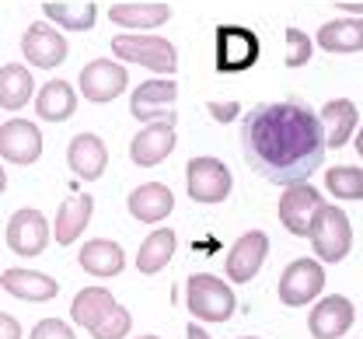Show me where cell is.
Returning a JSON list of instances; mask_svg holds the SVG:
<instances>
[{"label":"cell","instance_id":"29","mask_svg":"<svg viewBox=\"0 0 363 339\" xmlns=\"http://www.w3.org/2000/svg\"><path fill=\"white\" fill-rule=\"evenodd\" d=\"M43 14L56 25V28L91 32V28H94V18H98V7H94V0H77V4H67V0H45Z\"/></svg>","mask_w":363,"mask_h":339},{"label":"cell","instance_id":"14","mask_svg":"<svg viewBox=\"0 0 363 339\" xmlns=\"http://www.w3.org/2000/svg\"><path fill=\"white\" fill-rule=\"evenodd\" d=\"M266 255H269V238L266 231H245L238 242L230 245L227 252V277L234 284H248L259 277V269L266 266Z\"/></svg>","mask_w":363,"mask_h":339},{"label":"cell","instance_id":"32","mask_svg":"<svg viewBox=\"0 0 363 339\" xmlns=\"http://www.w3.org/2000/svg\"><path fill=\"white\" fill-rule=\"evenodd\" d=\"M311 49H315V43L301 28H286V67L290 70L294 67H304L311 60Z\"/></svg>","mask_w":363,"mask_h":339},{"label":"cell","instance_id":"10","mask_svg":"<svg viewBox=\"0 0 363 339\" xmlns=\"http://www.w3.org/2000/svg\"><path fill=\"white\" fill-rule=\"evenodd\" d=\"M321 210V193L308 182L286 186V193L279 196V224L294 235V238H308L315 213Z\"/></svg>","mask_w":363,"mask_h":339},{"label":"cell","instance_id":"23","mask_svg":"<svg viewBox=\"0 0 363 339\" xmlns=\"http://www.w3.org/2000/svg\"><path fill=\"white\" fill-rule=\"evenodd\" d=\"M0 287L18 301H52L60 294V284L39 269H7L0 277Z\"/></svg>","mask_w":363,"mask_h":339},{"label":"cell","instance_id":"6","mask_svg":"<svg viewBox=\"0 0 363 339\" xmlns=\"http://www.w3.org/2000/svg\"><path fill=\"white\" fill-rule=\"evenodd\" d=\"M230 189H234V179H230L224 161H217V157H192L185 165V193H189L192 203H206V206L224 203L230 196Z\"/></svg>","mask_w":363,"mask_h":339},{"label":"cell","instance_id":"37","mask_svg":"<svg viewBox=\"0 0 363 339\" xmlns=\"http://www.w3.org/2000/svg\"><path fill=\"white\" fill-rule=\"evenodd\" d=\"M353 144H357V154H360V157H363V126H360V130H357V140H353Z\"/></svg>","mask_w":363,"mask_h":339},{"label":"cell","instance_id":"26","mask_svg":"<svg viewBox=\"0 0 363 339\" xmlns=\"http://www.w3.org/2000/svg\"><path fill=\"white\" fill-rule=\"evenodd\" d=\"M35 112L45 123H63L77 112V91L70 88V81H49L35 91Z\"/></svg>","mask_w":363,"mask_h":339},{"label":"cell","instance_id":"16","mask_svg":"<svg viewBox=\"0 0 363 339\" xmlns=\"http://www.w3.org/2000/svg\"><path fill=\"white\" fill-rule=\"evenodd\" d=\"M67 165L81 182H98L108 168V147L98 133H77L67 147Z\"/></svg>","mask_w":363,"mask_h":339},{"label":"cell","instance_id":"31","mask_svg":"<svg viewBox=\"0 0 363 339\" xmlns=\"http://www.w3.org/2000/svg\"><path fill=\"white\" fill-rule=\"evenodd\" d=\"M130 329H133V315H130L126 308L116 304V311H112L108 318H101V322L91 329V339H126Z\"/></svg>","mask_w":363,"mask_h":339},{"label":"cell","instance_id":"1","mask_svg":"<svg viewBox=\"0 0 363 339\" xmlns=\"http://www.w3.org/2000/svg\"><path fill=\"white\" fill-rule=\"evenodd\" d=\"M325 130L304 101H259L241 119V154L272 186L308 182L325 161Z\"/></svg>","mask_w":363,"mask_h":339},{"label":"cell","instance_id":"24","mask_svg":"<svg viewBox=\"0 0 363 339\" xmlns=\"http://www.w3.org/2000/svg\"><path fill=\"white\" fill-rule=\"evenodd\" d=\"M35 98V81L25 63H4L0 67V109L21 112Z\"/></svg>","mask_w":363,"mask_h":339},{"label":"cell","instance_id":"38","mask_svg":"<svg viewBox=\"0 0 363 339\" xmlns=\"http://www.w3.org/2000/svg\"><path fill=\"white\" fill-rule=\"evenodd\" d=\"M4 189H7V172L0 168V196H4Z\"/></svg>","mask_w":363,"mask_h":339},{"label":"cell","instance_id":"39","mask_svg":"<svg viewBox=\"0 0 363 339\" xmlns=\"http://www.w3.org/2000/svg\"><path fill=\"white\" fill-rule=\"evenodd\" d=\"M136 339H161V336H136Z\"/></svg>","mask_w":363,"mask_h":339},{"label":"cell","instance_id":"18","mask_svg":"<svg viewBox=\"0 0 363 339\" xmlns=\"http://www.w3.org/2000/svg\"><path fill=\"white\" fill-rule=\"evenodd\" d=\"M126 206H130V213H133L140 224H161V221L172 217L175 196H172V189L164 182H143V186H136L133 193H130Z\"/></svg>","mask_w":363,"mask_h":339},{"label":"cell","instance_id":"20","mask_svg":"<svg viewBox=\"0 0 363 339\" xmlns=\"http://www.w3.org/2000/svg\"><path fill=\"white\" fill-rule=\"evenodd\" d=\"M168 18H172V7H168L164 0H133V4H112V7H108V21H112V25L136 28V32L161 28Z\"/></svg>","mask_w":363,"mask_h":339},{"label":"cell","instance_id":"4","mask_svg":"<svg viewBox=\"0 0 363 339\" xmlns=\"http://www.w3.org/2000/svg\"><path fill=\"white\" fill-rule=\"evenodd\" d=\"M311 248H315L318 262H342L353 248V224L342 213V206L335 203H321L311 224Z\"/></svg>","mask_w":363,"mask_h":339},{"label":"cell","instance_id":"5","mask_svg":"<svg viewBox=\"0 0 363 339\" xmlns=\"http://www.w3.org/2000/svg\"><path fill=\"white\" fill-rule=\"evenodd\" d=\"M262 43L245 25H217L213 32V67L220 74H245L259 63Z\"/></svg>","mask_w":363,"mask_h":339},{"label":"cell","instance_id":"33","mask_svg":"<svg viewBox=\"0 0 363 339\" xmlns=\"http://www.w3.org/2000/svg\"><path fill=\"white\" fill-rule=\"evenodd\" d=\"M28 339H77V336H74V329H70L63 318H43V322L32 329Z\"/></svg>","mask_w":363,"mask_h":339},{"label":"cell","instance_id":"15","mask_svg":"<svg viewBox=\"0 0 363 339\" xmlns=\"http://www.w3.org/2000/svg\"><path fill=\"white\" fill-rule=\"evenodd\" d=\"M353 318H357L353 301L342 297V294H328V297H321L315 308H311L308 329H311L315 339H339L353 329Z\"/></svg>","mask_w":363,"mask_h":339},{"label":"cell","instance_id":"17","mask_svg":"<svg viewBox=\"0 0 363 339\" xmlns=\"http://www.w3.org/2000/svg\"><path fill=\"white\" fill-rule=\"evenodd\" d=\"M172 150H175V123H147L130 140V161L140 168H154Z\"/></svg>","mask_w":363,"mask_h":339},{"label":"cell","instance_id":"11","mask_svg":"<svg viewBox=\"0 0 363 339\" xmlns=\"http://www.w3.org/2000/svg\"><path fill=\"white\" fill-rule=\"evenodd\" d=\"M0 157L18 165V168H28L43 157V133L32 119H7L0 126Z\"/></svg>","mask_w":363,"mask_h":339},{"label":"cell","instance_id":"27","mask_svg":"<svg viewBox=\"0 0 363 339\" xmlns=\"http://www.w3.org/2000/svg\"><path fill=\"white\" fill-rule=\"evenodd\" d=\"M116 311V297L108 287H84V291L74 297V304H70V318H74V326H81V329H94L101 318H108Z\"/></svg>","mask_w":363,"mask_h":339},{"label":"cell","instance_id":"19","mask_svg":"<svg viewBox=\"0 0 363 339\" xmlns=\"http://www.w3.org/2000/svg\"><path fill=\"white\" fill-rule=\"evenodd\" d=\"M77 262L91 277L112 280V277H119L126 269V252H123V245L112 242V238H94V242H88L77 252Z\"/></svg>","mask_w":363,"mask_h":339},{"label":"cell","instance_id":"3","mask_svg":"<svg viewBox=\"0 0 363 339\" xmlns=\"http://www.w3.org/2000/svg\"><path fill=\"white\" fill-rule=\"evenodd\" d=\"M185 308L199 322H227L238 308L230 284L217 280L213 273H192L185 284Z\"/></svg>","mask_w":363,"mask_h":339},{"label":"cell","instance_id":"25","mask_svg":"<svg viewBox=\"0 0 363 339\" xmlns=\"http://www.w3.org/2000/svg\"><path fill=\"white\" fill-rule=\"evenodd\" d=\"M315 43L325 52H363V18H335L321 25Z\"/></svg>","mask_w":363,"mask_h":339},{"label":"cell","instance_id":"9","mask_svg":"<svg viewBox=\"0 0 363 339\" xmlns=\"http://www.w3.org/2000/svg\"><path fill=\"white\" fill-rule=\"evenodd\" d=\"M321 287H325L321 262L304 255V259H294L283 269V277H279V301L286 308H304V304H311L318 294H321Z\"/></svg>","mask_w":363,"mask_h":339},{"label":"cell","instance_id":"13","mask_svg":"<svg viewBox=\"0 0 363 339\" xmlns=\"http://www.w3.org/2000/svg\"><path fill=\"white\" fill-rule=\"evenodd\" d=\"M7 245L14 255H43L45 245H49V221L43 217V210H14L11 221H7Z\"/></svg>","mask_w":363,"mask_h":339},{"label":"cell","instance_id":"34","mask_svg":"<svg viewBox=\"0 0 363 339\" xmlns=\"http://www.w3.org/2000/svg\"><path fill=\"white\" fill-rule=\"evenodd\" d=\"M206 112H210V119H217V123H234L238 112H241V105H238V101H210Z\"/></svg>","mask_w":363,"mask_h":339},{"label":"cell","instance_id":"40","mask_svg":"<svg viewBox=\"0 0 363 339\" xmlns=\"http://www.w3.org/2000/svg\"><path fill=\"white\" fill-rule=\"evenodd\" d=\"M241 339H259V336H241Z\"/></svg>","mask_w":363,"mask_h":339},{"label":"cell","instance_id":"28","mask_svg":"<svg viewBox=\"0 0 363 339\" xmlns=\"http://www.w3.org/2000/svg\"><path fill=\"white\" fill-rule=\"evenodd\" d=\"M175 231L172 228H157L154 235H147L143 245H140V252H136V269L143 273V277H154V273H161L168 262H172V255H175Z\"/></svg>","mask_w":363,"mask_h":339},{"label":"cell","instance_id":"2","mask_svg":"<svg viewBox=\"0 0 363 339\" xmlns=\"http://www.w3.org/2000/svg\"><path fill=\"white\" fill-rule=\"evenodd\" d=\"M112 52L123 60V63H136L150 74H164L172 77L179 70V52L168 39L161 35H150V32H126V35H116L112 39Z\"/></svg>","mask_w":363,"mask_h":339},{"label":"cell","instance_id":"12","mask_svg":"<svg viewBox=\"0 0 363 339\" xmlns=\"http://www.w3.org/2000/svg\"><path fill=\"white\" fill-rule=\"evenodd\" d=\"M67 52H70V46H67L63 32L52 28V25H45V21L28 25L25 35H21V56L28 60V67L52 70V67H60L67 60Z\"/></svg>","mask_w":363,"mask_h":339},{"label":"cell","instance_id":"8","mask_svg":"<svg viewBox=\"0 0 363 339\" xmlns=\"http://www.w3.org/2000/svg\"><path fill=\"white\" fill-rule=\"evenodd\" d=\"M179 98V84L172 77H161V81H143L136 84L133 95H130V116L140 123H175V112H168Z\"/></svg>","mask_w":363,"mask_h":339},{"label":"cell","instance_id":"35","mask_svg":"<svg viewBox=\"0 0 363 339\" xmlns=\"http://www.w3.org/2000/svg\"><path fill=\"white\" fill-rule=\"evenodd\" d=\"M0 339H21L18 318H11V315H4V311H0Z\"/></svg>","mask_w":363,"mask_h":339},{"label":"cell","instance_id":"21","mask_svg":"<svg viewBox=\"0 0 363 339\" xmlns=\"http://www.w3.org/2000/svg\"><path fill=\"white\" fill-rule=\"evenodd\" d=\"M321 130H325V144L328 147H346L350 137L357 133V123H360V109L350 101V98H332L321 105Z\"/></svg>","mask_w":363,"mask_h":339},{"label":"cell","instance_id":"36","mask_svg":"<svg viewBox=\"0 0 363 339\" xmlns=\"http://www.w3.org/2000/svg\"><path fill=\"white\" fill-rule=\"evenodd\" d=\"M185 339H213L199 322H192V326H185Z\"/></svg>","mask_w":363,"mask_h":339},{"label":"cell","instance_id":"30","mask_svg":"<svg viewBox=\"0 0 363 339\" xmlns=\"http://www.w3.org/2000/svg\"><path fill=\"white\" fill-rule=\"evenodd\" d=\"M325 189L335 199H363V168L335 165L325 172Z\"/></svg>","mask_w":363,"mask_h":339},{"label":"cell","instance_id":"7","mask_svg":"<svg viewBox=\"0 0 363 339\" xmlns=\"http://www.w3.org/2000/svg\"><path fill=\"white\" fill-rule=\"evenodd\" d=\"M126 84H130V70H126V63H116V60H91V63H84V70L77 77L81 95L94 105L116 101L126 91Z\"/></svg>","mask_w":363,"mask_h":339},{"label":"cell","instance_id":"22","mask_svg":"<svg viewBox=\"0 0 363 339\" xmlns=\"http://www.w3.org/2000/svg\"><path fill=\"white\" fill-rule=\"evenodd\" d=\"M91 213H94V199L88 193H77V196H67L56 210V221H52V238L60 245H70L77 242L88 228Z\"/></svg>","mask_w":363,"mask_h":339}]
</instances>
